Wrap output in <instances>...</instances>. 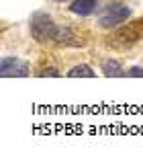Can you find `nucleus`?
Segmentation results:
<instances>
[{"mask_svg":"<svg viewBox=\"0 0 143 160\" xmlns=\"http://www.w3.org/2000/svg\"><path fill=\"white\" fill-rule=\"evenodd\" d=\"M129 17H131V8H129V6L115 2V4H108L104 10H102L100 19H98V25H100V27H104V29L119 27V25L125 23Z\"/></svg>","mask_w":143,"mask_h":160,"instance_id":"7ed1b4c3","label":"nucleus"},{"mask_svg":"<svg viewBox=\"0 0 143 160\" xmlns=\"http://www.w3.org/2000/svg\"><path fill=\"white\" fill-rule=\"evenodd\" d=\"M127 74L129 76H143V68H131Z\"/></svg>","mask_w":143,"mask_h":160,"instance_id":"1a4fd4ad","label":"nucleus"},{"mask_svg":"<svg viewBox=\"0 0 143 160\" xmlns=\"http://www.w3.org/2000/svg\"><path fill=\"white\" fill-rule=\"evenodd\" d=\"M31 33L41 43H57V45H82V39L78 41L76 33L69 27L53 23L47 14H35L31 19Z\"/></svg>","mask_w":143,"mask_h":160,"instance_id":"f257e3e1","label":"nucleus"},{"mask_svg":"<svg viewBox=\"0 0 143 160\" xmlns=\"http://www.w3.org/2000/svg\"><path fill=\"white\" fill-rule=\"evenodd\" d=\"M0 70L2 76L8 78V76H27L29 74V66L19 58H2V64H0Z\"/></svg>","mask_w":143,"mask_h":160,"instance_id":"20e7f679","label":"nucleus"},{"mask_svg":"<svg viewBox=\"0 0 143 160\" xmlns=\"http://www.w3.org/2000/svg\"><path fill=\"white\" fill-rule=\"evenodd\" d=\"M39 76H60V72H57L55 68H45V70L39 72Z\"/></svg>","mask_w":143,"mask_h":160,"instance_id":"6e6552de","label":"nucleus"},{"mask_svg":"<svg viewBox=\"0 0 143 160\" xmlns=\"http://www.w3.org/2000/svg\"><path fill=\"white\" fill-rule=\"evenodd\" d=\"M141 39H143V19H137L133 23L125 25V27H119L108 37V43L115 47H127V45L141 41Z\"/></svg>","mask_w":143,"mask_h":160,"instance_id":"f03ea898","label":"nucleus"},{"mask_svg":"<svg viewBox=\"0 0 143 160\" xmlns=\"http://www.w3.org/2000/svg\"><path fill=\"white\" fill-rule=\"evenodd\" d=\"M55 2H64V0H55Z\"/></svg>","mask_w":143,"mask_h":160,"instance_id":"9d476101","label":"nucleus"},{"mask_svg":"<svg viewBox=\"0 0 143 160\" xmlns=\"http://www.w3.org/2000/svg\"><path fill=\"white\" fill-rule=\"evenodd\" d=\"M96 4H98V0H74L69 10L74 14H80V17H88V14H92L96 10Z\"/></svg>","mask_w":143,"mask_h":160,"instance_id":"39448f33","label":"nucleus"},{"mask_svg":"<svg viewBox=\"0 0 143 160\" xmlns=\"http://www.w3.org/2000/svg\"><path fill=\"white\" fill-rule=\"evenodd\" d=\"M68 76H69V78H76V76H88V78H94V72H92L90 66H76V68H72V70L68 72Z\"/></svg>","mask_w":143,"mask_h":160,"instance_id":"0eeeda50","label":"nucleus"},{"mask_svg":"<svg viewBox=\"0 0 143 160\" xmlns=\"http://www.w3.org/2000/svg\"><path fill=\"white\" fill-rule=\"evenodd\" d=\"M102 72H104L106 76H123V70H121L119 62H115V60L102 62Z\"/></svg>","mask_w":143,"mask_h":160,"instance_id":"423d86ee","label":"nucleus"}]
</instances>
